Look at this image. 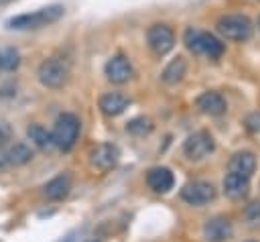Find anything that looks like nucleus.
I'll return each mask as SVG.
<instances>
[{
    "label": "nucleus",
    "instance_id": "1",
    "mask_svg": "<svg viewBox=\"0 0 260 242\" xmlns=\"http://www.w3.org/2000/svg\"><path fill=\"white\" fill-rule=\"evenodd\" d=\"M65 8L61 4H51L45 8H39L35 12H24V14H16L12 18H8L6 26L8 28H16V31H28V28H41L47 26L51 22H57L63 16Z\"/></svg>",
    "mask_w": 260,
    "mask_h": 242
},
{
    "label": "nucleus",
    "instance_id": "2",
    "mask_svg": "<svg viewBox=\"0 0 260 242\" xmlns=\"http://www.w3.org/2000/svg\"><path fill=\"white\" fill-rule=\"evenodd\" d=\"M183 41H185V47H187L191 53L207 55L209 59H217V57L223 53V43H221L217 37H213L211 33H205V31L193 28V26L185 31Z\"/></svg>",
    "mask_w": 260,
    "mask_h": 242
},
{
    "label": "nucleus",
    "instance_id": "3",
    "mask_svg": "<svg viewBox=\"0 0 260 242\" xmlns=\"http://www.w3.org/2000/svg\"><path fill=\"white\" fill-rule=\"evenodd\" d=\"M79 130H81V124H79V118L75 114H61L53 126V132H51L53 144L61 150H71L73 144L77 142Z\"/></svg>",
    "mask_w": 260,
    "mask_h": 242
},
{
    "label": "nucleus",
    "instance_id": "4",
    "mask_svg": "<svg viewBox=\"0 0 260 242\" xmlns=\"http://www.w3.org/2000/svg\"><path fill=\"white\" fill-rule=\"evenodd\" d=\"M39 81L45 85V87H51V89H57V87H63L69 79V63L61 57H51V59H45L41 65H39Z\"/></svg>",
    "mask_w": 260,
    "mask_h": 242
},
{
    "label": "nucleus",
    "instance_id": "5",
    "mask_svg": "<svg viewBox=\"0 0 260 242\" xmlns=\"http://www.w3.org/2000/svg\"><path fill=\"white\" fill-rule=\"evenodd\" d=\"M217 31L230 41H246L252 35V22L244 14H225L217 20Z\"/></svg>",
    "mask_w": 260,
    "mask_h": 242
},
{
    "label": "nucleus",
    "instance_id": "6",
    "mask_svg": "<svg viewBox=\"0 0 260 242\" xmlns=\"http://www.w3.org/2000/svg\"><path fill=\"white\" fill-rule=\"evenodd\" d=\"M146 41L156 55H165L175 47V33L167 24H152L146 31Z\"/></svg>",
    "mask_w": 260,
    "mask_h": 242
},
{
    "label": "nucleus",
    "instance_id": "7",
    "mask_svg": "<svg viewBox=\"0 0 260 242\" xmlns=\"http://www.w3.org/2000/svg\"><path fill=\"white\" fill-rule=\"evenodd\" d=\"M213 148H215V142H213V136L209 132H195L183 144V153L191 161H199V159L207 157Z\"/></svg>",
    "mask_w": 260,
    "mask_h": 242
},
{
    "label": "nucleus",
    "instance_id": "8",
    "mask_svg": "<svg viewBox=\"0 0 260 242\" xmlns=\"http://www.w3.org/2000/svg\"><path fill=\"white\" fill-rule=\"evenodd\" d=\"M181 197L189 205H203V203H207L215 197V189L207 181H193V183H187L181 189Z\"/></svg>",
    "mask_w": 260,
    "mask_h": 242
},
{
    "label": "nucleus",
    "instance_id": "9",
    "mask_svg": "<svg viewBox=\"0 0 260 242\" xmlns=\"http://www.w3.org/2000/svg\"><path fill=\"white\" fill-rule=\"evenodd\" d=\"M118 159H120V150H118V146L108 144V142L98 144V146L91 148V153H89V161H91V165H93L95 169H100V171H110V169L118 163Z\"/></svg>",
    "mask_w": 260,
    "mask_h": 242
},
{
    "label": "nucleus",
    "instance_id": "10",
    "mask_svg": "<svg viewBox=\"0 0 260 242\" xmlns=\"http://www.w3.org/2000/svg\"><path fill=\"white\" fill-rule=\"evenodd\" d=\"M132 65L124 55H116L106 63V77L112 83H126L132 77Z\"/></svg>",
    "mask_w": 260,
    "mask_h": 242
},
{
    "label": "nucleus",
    "instance_id": "11",
    "mask_svg": "<svg viewBox=\"0 0 260 242\" xmlns=\"http://www.w3.org/2000/svg\"><path fill=\"white\" fill-rule=\"evenodd\" d=\"M195 104H197V108H199L203 114H209V116H219V114H223L225 108H228L223 96L217 94V92H203V94L195 100Z\"/></svg>",
    "mask_w": 260,
    "mask_h": 242
},
{
    "label": "nucleus",
    "instance_id": "12",
    "mask_svg": "<svg viewBox=\"0 0 260 242\" xmlns=\"http://www.w3.org/2000/svg\"><path fill=\"white\" fill-rule=\"evenodd\" d=\"M203 232H205V236H207V240H211V242H223V240H230L232 238V222L228 220V218H211V220H207V224H205V228H203Z\"/></svg>",
    "mask_w": 260,
    "mask_h": 242
},
{
    "label": "nucleus",
    "instance_id": "13",
    "mask_svg": "<svg viewBox=\"0 0 260 242\" xmlns=\"http://www.w3.org/2000/svg\"><path fill=\"white\" fill-rule=\"evenodd\" d=\"M146 183L156 193H167L173 187V173L167 167H154L146 175Z\"/></svg>",
    "mask_w": 260,
    "mask_h": 242
},
{
    "label": "nucleus",
    "instance_id": "14",
    "mask_svg": "<svg viewBox=\"0 0 260 242\" xmlns=\"http://www.w3.org/2000/svg\"><path fill=\"white\" fill-rule=\"evenodd\" d=\"M248 189H250L248 177L238 175V173H232V171L225 175V179H223V193H225L228 197L240 199V197H244V195L248 193Z\"/></svg>",
    "mask_w": 260,
    "mask_h": 242
},
{
    "label": "nucleus",
    "instance_id": "15",
    "mask_svg": "<svg viewBox=\"0 0 260 242\" xmlns=\"http://www.w3.org/2000/svg\"><path fill=\"white\" fill-rule=\"evenodd\" d=\"M130 104V98L124 96V94H118V92H112V94H106L102 96L100 100V108L106 116H118L122 114Z\"/></svg>",
    "mask_w": 260,
    "mask_h": 242
},
{
    "label": "nucleus",
    "instance_id": "16",
    "mask_svg": "<svg viewBox=\"0 0 260 242\" xmlns=\"http://www.w3.org/2000/svg\"><path fill=\"white\" fill-rule=\"evenodd\" d=\"M230 171L232 173H238V175H244V177H250L256 169V159L252 153H236L232 159H230Z\"/></svg>",
    "mask_w": 260,
    "mask_h": 242
},
{
    "label": "nucleus",
    "instance_id": "17",
    "mask_svg": "<svg viewBox=\"0 0 260 242\" xmlns=\"http://www.w3.org/2000/svg\"><path fill=\"white\" fill-rule=\"evenodd\" d=\"M69 189H71L69 177H67V175H59V177L51 179V181L45 185V195H47V199H51V201H59V199L67 197Z\"/></svg>",
    "mask_w": 260,
    "mask_h": 242
},
{
    "label": "nucleus",
    "instance_id": "18",
    "mask_svg": "<svg viewBox=\"0 0 260 242\" xmlns=\"http://www.w3.org/2000/svg\"><path fill=\"white\" fill-rule=\"evenodd\" d=\"M185 71H187L185 59H183V57H175V59L162 69V81H165V83H177V81L183 79Z\"/></svg>",
    "mask_w": 260,
    "mask_h": 242
},
{
    "label": "nucleus",
    "instance_id": "19",
    "mask_svg": "<svg viewBox=\"0 0 260 242\" xmlns=\"http://www.w3.org/2000/svg\"><path fill=\"white\" fill-rule=\"evenodd\" d=\"M26 134H28V138L41 148V150H51L55 144H53V138H51V132H47L43 126H39V124H30L28 126V130H26Z\"/></svg>",
    "mask_w": 260,
    "mask_h": 242
},
{
    "label": "nucleus",
    "instance_id": "20",
    "mask_svg": "<svg viewBox=\"0 0 260 242\" xmlns=\"http://www.w3.org/2000/svg\"><path fill=\"white\" fill-rule=\"evenodd\" d=\"M6 159H8V163H12V165H24V163H28V161L32 159V150H30V146H26L24 142H14V144L8 148Z\"/></svg>",
    "mask_w": 260,
    "mask_h": 242
},
{
    "label": "nucleus",
    "instance_id": "21",
    "mask_svg": "<svg viewBox=\"0 0 260 242\" xmlns=\"http://www.w3.org/2000/svg\"><path fill=\"white\" fill-rule=\"evenodd\" d=\"M20 65V55L16 49L12 47H4L0 49V69L4 71H14Z\"/></svg>",
    "mask_w": 260,
    "mask_h": 242
},
{
    "label": "nucleus",
    "instance_id": "22",
    "mask_svg": "<svg viewBox=\"0 0 260 242\" xmlns=\"http://www.w3.org/2000/svg\"><path fill=\"white\" fill-rule=\"evenodd\" d=\"M126 130L130 134H134V136H144V134H148L152 130V122H150V118L138 116V118H134V120H130L126 124Z\"/></svg>",
    "mask_w": 260,
    "mask_h": 242
},
{
    "label": "nucleus",
    "instance_id": "23",
    "mask_svg": "<svg viewBox=\"0 0 260 242\" xmlns=\"http://www.w3.org/2000/svg\"><path fill=\"white\" fill-rule=\"evenodd\" d=\"M244 218H246L248 226L258 228V226H260V201H252L250 205H246V209H244Z\"/></svg>",
    "mask_w": 260,
    "mask_h": 242
},
{
    "label": "nucleus",
    "instance_id": "24",
    "mask_svg": "<svg viewBox=\"0 0 260 242\" xmlns=\"http://www.w3.org/2000/svg\"><path fill=\"white\" fill-rule=\"evenodd\" d=\"M246 126L250 132H260V112H254L246 118Z\"/></svg>",
    "mask_w": 260,
    "mask_h": 242
},
{
    "label": "nucleus",
    "instance_id": "25",
    "mask_svg": "<svg viewBox=\"0 0 260 242\" xmlns=\"http://www.w3.org/2000/svg\"><path fill=\"white\" fill-rule=\"evenodd\" d=\"M10 138V126L6 122H0V144H4Z\"/></svg>",
    "mask_w": 260,
    "mask_h": 242
},
{
    "label": "nucleus",
    "instance_id": "26",
    "mask_svg": "<svg viewBox=\"0 0 260 242\" xmlns=\"http://www.w3.org/2000/svg\"><path fill=\"white\" fill-rule=\"evenodd\" d=\"M6 163H8V159H6V153L0 148V167H4Z\"/></svg>",
    "mask_w": 260,
    "mask_h": 242
}]
</instances>
